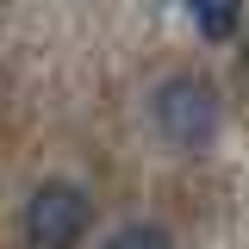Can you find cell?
<instances>
[{
  "instance_id": "7a4b0ae2",
  "label": "cell",
  "mask_w": 249,
  "mask_h": 249,
  "mask_svg": "<svg viewBox=\"0 0 249 249\" xmlns=\"http://www.w3.org/2000/svg\"><path fill=\"white\" fill-rule=\"evenodd\" d=\"M93 231V199L75 181H37L25 199V243L31 249H75Z\"/></svg>"
},
{
  "instance_id": "5b68a950",
  "label": "cell",
  "mask_w": 249,
  "mask_h": 249,
  "mask_svg": "<svg viewBox=\"0 0 249 249\" xmlns=\"http://www.w3.org/2000/svg\"><path fill=\"white\" fill-rule=\"evenodd\" d=\"M243 69H249V44H243Z\"/></svg>"
},
{
  "instance_id": "6da1fadb",
  "label": "cell",
  "mask_w": 249,
  "mask_h": 249,
  "mask_svg": "<svg viewBox=\"0 0 249 249\" xmlns=\"http://www.w3.org/2000/svg\"><path fill=\"white\" fill-rule=\"evenodd\" d=\"M150 124L168 150H206L218 137V88L206 75H168L150 93Z\"/></svg>"
},
{
  "instance_id": "3957f363",
  "label": "cell",
  "mask_w": 249,
  "mask_h": 249,
  "mask_svg": "<svg viewBox=\"0 0 249 249\" xmlns=\"http://www.w3.org/2000/svg\"><path fill=\"white\" fill-rule=\"evenodd\" d=\"M181 6H187V19H193V31L206 44H224L243 25V0H181Z\"/></svg>"
},
{
  "instance_id": "277c9868",
  "label": "cell",
  "mask_w": 249,
  "mask_h": 249,
  "mask_svg": "<svg viewBox=\"0 0 249 249\" xmlns=\"http://www.w3.org/2000/svg\"><path fill=\"white\" fill-rule=\"evenodd\" d=\"M100 249H175V237H168L162 224H143V218H137V224H119Z\"/></svg>"
}]
</instances>
